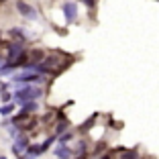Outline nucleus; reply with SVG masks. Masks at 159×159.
I'll use <instances>...</instances> for the list:
<instances>
[{"instance_id":"obj_1","label":"nucleus","mask_w":159,"mask_h":159,"mask_svg":"<svg viewBox=\"0 0 159 159\" xmlns=\"http://www.w3.org/2000/svg\"><path fill=\"white\" fill-rule=\"evenodd\" d=\"M41 96V90L39 88H33V86H27V88H20L14 92V98L19 104H27V102H33Z\"/></svg>"},{"instance_id":"obj_2","label":"nucleus","mask_w":159,"mask_h":159,"mask_svg":"<svg viewBox=\"0 0 159 159\" xmlns=\"http://www.w3.org/2000/svg\"><path fill=\"white\" fill-rule=\"evenodd\" d=\"M12 82H16V84H27V82H37V84H41V82H43V75L39 74V71L25 70V71H20V74L12 75Z\"/></svg>"},{"instance_id":"obj_3","label":"nucleus","mask_w":159,"mask_h":159,"mask_svg":"<svg viewBox=\"0 0 159 159\" xmlns=\"http://www.w3.org/2000/svg\"><path fill=\"white\" fill-rule=\"evenodd\" d=\"M23 53H25L23 41H16V43H12V45H8V57H6V63H14Z\"/></svg>"},{"instance_id":"obj_4","label":"nucleus","mask_w":159,"mask_h":159,"mask_svg":"<svg viewBox=\"0 0 159 159\" xmlns=\"http://www.w3.org/2000/svg\"><path fill=\"white\" fill-rule=\"evenodd\" d=\"M16 10H19V12L23 14V16L31 19V20H35V19L39 16V14H37V10H35L33 6H31V4H27V2H20V0L16 2Z\"/></svg>"},{"instance_id":"obj_5","label":"nucleus","mask_w":159,"mask_h":159,"mask_svg":"<svg viewBox=\"0 0 159 159\" xmlns=\"http://www.w3.org/2000/svg\"><path fill=\"white\" fill-rule=\"evenodd\" d=\"M63 14H66L67 23H74L75 16H78V6H75V2H66V4H63Z\"/></svg>"},{"instance_id":"obj_6","label":"nucleus","mask_w":159,"mask_h":159,"mask_svg":"<svg viewBox=\"0 0 159 159\" xmlns=\"http://www.w3.org/2000/svg\"><path fill=\"white\" fill-rule=\"evenodd\" d=\"M53 153H55L59 159H70L71 157V149H70V147H66V145H61V143H59V147H55Z\"/></svg>"},{"instance_id":"obj_7","label":"nucleus","mask_w":159,"mask_h":159,"mask_svg":"<svg viewBox=\"0 0 159 159\" xmlns=\"http://www.w3.org/2000/svg\"><path fill=\"white\" fill-rule=\"evenodd\" d=\"M10 35H12L16 41H25V33H23V29H19V27L10 29Z\"/></svg>"},{"instance_id":"obj_8","label":"nucleus","mask_w":159,"mask_h":159,"mask_svg":"<svg viewBox=\"0 0 159 159\" xmlns=\"http://www.w3.org/2000/svg\"><path fill=\"white\" fill-rule=\"evenodd\" d=\"M14 147L20 149V151H25V149H29V141L25 139V137H23V139H16V145H14Z\"/></svg>"},{"instance_id":"obj_9","label":"nucleus","mask_w":159,"mask_h":159,"mask_svg":"<svg viewBox=\"0 0 159 159\" xmlns=\"http://www.w3.org/2000/svg\"><path fill=\"white\" fill-rule=\"evenodd\" d=\"M20 110H23V112H33V110H37V104L35 102H27V104H23V108H20Z\"/></svg>"},{"instance_id":"obj_10","label":"nucleus","mask_w":159,"mask_h":159,"mask_svg":"<svg viewBox=\"0 0 159 159\" xmlns=\"http://www.w3.org/2000/svg\"><path fill=\"white\" fill-rule=\"evenodd\" d=\"M120 159H139V155H137V151H135V149H131V151H125Z\"/></svg>"},{"instance_id":"obj_11","label":"nucleus","mask_w":159,"mask_h":159,"mask_svg":"<svg viewBox=\"0 0 159 159\" xmlns=\"http://www.w3.org/2000/svg\"><path fill=\"white\" fill-rule=\"evenodd\" d=\"M12 104H6V106H0V114H2V116H8L10 112H12Z\"/></svg>"},{"instance_id":"obj_12","label":"nucleus","mask_w":159,"mask_h":159,"mask_svg":"<svg viewBox=\"0 0 159 159\" xmlns=\"http://www.w3.org/2000/svg\"><path fill=\"white\" fill-rule=\"evenodd\" d=\"M94 120H96V114H92V116H90V120L82 125V131H88V126H92V125H94Z\"/></svg>"},{"instance_id":"obj_13","label":"nucleus","mask_w":159,"mask_h":159,"mask_svg":"<svg viewBox=\"0 0 159 159\" xmlns=\"http://www.w3.org/2000/svg\"><path fill=\"white\" fill-rule=\"evenodd\" d=\"M67 141H71V133H63V135L59 137V143L63 145V143H67Z\"/></svg>"},{"instance_id":"obj_14","label":"nucleus","mask_w":159,"mask_h":159,"mask_svg":"<svg viewBox=\"0 0 159 159\" xmlns=\"http://www.w3.org/2000/svg\"><path fill=\"white\" fill-rule=\"evenodd\" d=\"M66 129H67V122H61V125H57L55 133H57V135H61V133H66Z\"/></svg>"},{"instance_id":"obj_15","label":"nucleus","mask_w":159,"mask_h":159,"mask_svg":"<svg viewBox=\"0 0 159 159\" xmlns=\"http://www.w3.org/2000/svg\"><path fill=\"white\" fill-rule=\"evenodd\" d=\"M0 94H2V100H4V102H10V98H12V96H10L6 90H0Z\"/></svg>"},{"instance_id":"obj_16","label":"nucleus","mask_w":159,"mask_h":159,"mask_svg":"<svg viewBox=\"0 0 159 159\" xmlns=\"http://www.w3.org/2000/svg\"><path fill=\"white\" fill-rule=\"evenodd\" d=\"M53 141H55V137H51V139H47L45 143H43V145H41V149H43V151H45V149H49V145H51Z\"/></svg>"},{"instance_id":"obj_17","label":"nucleus","mask_w":159,"mask_h":159,"mask_svg":"<svg viewBox=\"0 0 159 159\" xmlns=\"http://www.w3.org/2000/svg\"><path fill=\"white\" fill-rule=\"evenodd\" d=\"M82 2H84L86 6H94V2H96V0H82Z\"/></svg>"},{"instance_id":"obj_18","label":"nucleus","mask_w":159,"mask_h":159,"mask_svg":"<svg viewBox=\"0 0 159 159\" xmlns=\"http://www.w3.org/2000/svg\"><path fill=\"white\" fill-rule=\"evenodd\" d=\"M102 159H110V157H108V155H104V157H102Z\"/></svg>"},{"instance_id":"obj_19","label":"nucleus","mask_w":159,"mask_h":159,"mask_svg":"<svg viewBox=\"0 0 159 159\" xmlns=\"http://www.w3.org/2000/svg\"><path fill=\"white\" fill-rule=\"evenodd\" d=\"M0 159H6V157H0Z\"/></svg>"}]
</instances>
